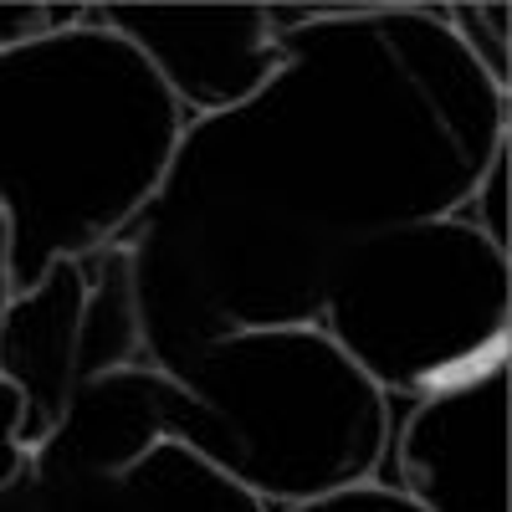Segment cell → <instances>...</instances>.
I'll list each match as a JSON object with an SVG mask.
<instances>
[{"label":"cell","mask_w":512,"mask_h":512,"mask_svg":"<svg viewBox=\"0 0 512 512\" xmlns=\"http://www.w3.org/2000/svg\"><path fill=\"white\" fill-rule=\"evenodd\" d=\"M277 47L251 103L185 123L123 231L144 369L241 328H313L338 251L456 216L507 144V93L441 6H313Z\"/></svg>","instance_id":"1"},{"label":"cell","mask_w":512,"mask_h":512,"mask_svg":"<svg viewBox=\"0 0 512 512\" xmlns=\"http://www.w3.org/2000/svg\"><path fill=\"white\" fill-rule=\"evenodd\" d=\"M154 67L98 21L0 57V216L11 297L128 231L185 134Z\"/></svg>","instance_id":"2"},{"label":"cell","mask_w":512,"mask_h":512,"mask_svg":"<svg viewBox=\"0 0 512 512\" xmlns=\"http://www.w3.org/2000/svg\"><path fill=\"white\" fill-rule=\"evenodd\" d=\"M164 379L226 425L221 472L272 512L374 482L390 400L318 323L226 333Z\"/></svg>","instance_id":"3"},{"label":"cell","mask_w":512,"mask_h":512,"mask_svg":"<svg viewBox=\"0 0 512 512\" xmlns=\"http://www.w3.org/2000/svg\"><path fill=\"white\" fill-rule=\"evenodd\" d=\"M512 262L472 221L436 216L338 251L318 328L374 390L420 395L507 359Z\"/></svg>","instance_id":"4"},{"label":"cell","mask_w":512,"mask_h":512,"mask_svg":"<svg viewBox=\"0 0 512 512\" xmlns=\"http://www.w3.org/2000/svg\"><path fill=\"white\" fill-rule=\"evenodd\" d=\"M139 364V303L128 236L62 256L0 318V379L21 395V446L36 451L77 384Z\"/></svg>","instance_id":"5"},{"label":"cell","mask_w":512,"mask_h":512,"mask_svg":"<svg viewBox=\"0 0 512 512\" xmlns=\"http://www.w3.org/2000/svg\"><path fill=\"white\" fill-rule=\"evenodd\" d=\"M374 487L420 512H507V359L420 395H384Z\"/></svg>","instance_id":"6"},{"label":"cell","mask_w":512,"mask_h":512,"mask_svg":"<svg viewBox=\"0 0 512 512\" xmlns=\"http://www.w3.org/2000/svg\"><path fill=\"white\" fill-rule=\"evenodd\" d=\"M98 21L154 67L190 123L251 103L282 62L267 6H98Z\"/></svg>","instance_id":"7"},{"label":"cell","mask_w":512,"mask_h":512,"mask_svg":"<svg viewBox=\"0 0 512 512\" xmlns=\"http://www.w3.org/2000/svg\"><path fill=\"white\" fill-rule=\"evenodd\" d=\"M169 400H175V379H164L159 369L128 364V369L98 374L72 390L62 420L31 451V461L123 477L139 456L169 441Z\"/></svg>","instance_id":"8"},{"label":"cell","mask_w":512,"mask_h":512,"mask_svg":"<svg viewBox=\"0 0 512 512\" xmlns=\"http://www.w3.org/2000/svg\"><path fill=\"white\" fill-rule=\"evenodd\" d=\"M128 512H272L256 492H246L216 461L195 456L180 441H159L123 472Z\"/></svg>","instance_id":"9"},{"label":"cell","mask_w":512,"mask_h":512,"mask_svg":"<svg viewBox=\"0 0 512 512\" xmlns=\"http://www.w3.org/2000/svg\"><path fill=\"white\" fill-rule=\"evenodd\" d=\"M441 21L451 26V36L461 41V52L482 67V77L497 93H507V72H512V11L502 0L487 6H441Z\"/></svg>","instance_id":"10"},{"label":"cell","mask_w":512,"mask_h":512,"mask_svg":"<svg viewBox=\"0 0 512 512\" xmlns=\"http://www.w3.org/2000/svg\"><path fill=\"white\" fill-rule=\"evenodd\" d=\"M31 477H36V507L41 512H128L123 477L57 466V461H31Z\"/></svg>","instance_id":"11"},{"label":"cell","mask_w":512,"mask_h":512,"mask_svg":"<svg viewBox=\"0 0 512 512\" xmlns=\"http://www.w3.org/2000/svg\"><path fill=\"white\" fill-rule=\"evenodd\" d=\"M461 216L472 221L497 251H507L512 241V221H507V144L492 154V164L482 169V180L472 190V200L461 205Z\"/></svg>","instance_id":"12"},{"label":"cell","mask_w":512,"mask_h":512,"mask_svg":"<svg viewBox=\"0 0 512 512\" xmlns=\"http://www.w3.org/2000/svg\"><path fill=\"white\" fill-rule=\"evenodd\" d=\"M282 512H420L415 502H405L400 492L390 487H349V492H333V497H318V502H297V507H282Z\"/></svg>","instance_id":"13"},{"label":"cell","mask_w":512,"mask_h":512,"mask_svg":"<svg viewBox=\"0 0 512 512\" xmlns=\"http://www.w3.org/2000/svg\"><path fill=\"white\" fill-rule=\"evenodd\" d=\"M52 31V6H31V0H0V57L21 52Z\"/></svg>","instance_id":"14"},{"label":"cell","mask_w":512,"mask_h":512,"mask_svg":"<svg viewBox=\"0 0 512 512\" xmlns=\"http://www.w3.org/2000/svg\"><path fill=\"white\" fill-rule=\"evenodd\" d=\"M31 466V451L21 446V395L0 379V487L16 482Z\"/></svg>","instance_id":"15"},{"label":"cell","mask_w":512,"mask_h":512,"mask_svg":"<svg viewBox=\"0 0 512 512\" xmlns=\"http://www.w3.org/2000/svg\"><path fill=\"white\" fill-rule=\"evenodd\" d=\"M0 512H41L36 507V477H31V466H26L16 482L0 487Z\"/></svg>","instance_id":"16"},{"label":"cell","mask_w":512,"mask_h":512,"mask_svg":"<svg viewBox=\"0 0 512 512\" xmlns=\"http://www.w3.org/2000/svg\"><path fill=\"white\" fill-rule=\"evenodd\" d=\"M11 308V246H6V216H0V318Z\"/></svg>","instance_id":"17"}]
</instances>
